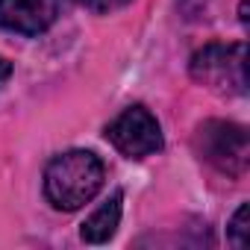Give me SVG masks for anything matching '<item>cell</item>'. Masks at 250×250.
Instances as JSON below:
<instances>
[{"label":"cell","instance_id":"cell-1","mask_svg":"<svg viewBox=\"0 0 250 250\" xmlns=\"http://www.w3.org/2000/svg\"><path fill=\"white\" fill-rule=\"evenodd\" d=\"M103 186V162L88 150H68L56 156L44 171V194L62 209L74 212L85 206Z\"/></svg>","mask_w":250,"mask_h":250},{"label":"cell","instance_id":"cell-2","mask_svg":"<svg viewBox=\"0 0 250 250\" xmlns=\"http://www.w3.org/2000/svg\"><path fill=\"white\" fill-rule=\"evenodd\" d=\"M197 153L218 168L221 174L229 177H241L247 171L250 162V142H247V130L229 121H206L194 136Z\"/></svg>","mask_w":250,"mask_h":250},{"label":"cell","instance_id":"cell-3","mask_svg":"<svg viewBox=\"0 0 250 250\" xmlns=\"http://www.w3.org/2000/svg\"><path fill=\"white\" fill-rule=\"evenodd\" d=\"M191 74L209 88L244 94L247 91V65L244 44H209L191 59Z\"/></svg>","mask_w":250,"mask_h":250},{"label":"cell","instance_id":"cell-4","mask_svg":"<svg viewBox=\"0 0 250 250\" xmlns=\"http://www.w3.org/2000/svg\"><path fill=\"white\" fill-rule=\"evenodd\" d=\"M106 139L130 159L150 156L162 150V130L159 121L145 109V106H130L124 109L106 130Z\"/></svg>","mask_w":250,"mask_h":250},{"label":"cell","instance_id":"cell-5","mask_svg":"<svg viewBox=\"0 0 250 250\" xmlns=\"http://www.w3.org/2000/svg\"><path fill=\"white\" fill-rule=\"evenodd\" d=\"M59 12V0H0V30L39 36Z\"/></svg>","mask_w":250,"mask_h":250},{"label":"cell","instance_id":"cell-6","mask_svg":"<svg viewBox=\"0 0 250 250\" xmlns=\"http://www.w3.org/2000/svg\"><path fill=\"white\" fill-rule=\"evenodd\" d=\"M121 191H115L100 209H94L88 218H85V224H83V229H80V235H83V241H88V244H103V241H109L112 235H115V229H118V224H121Z\"/></svg>","mask_w":250,"mask_h":250},{"label":"cell","instance_id":"cell-7","mask_svg":"<svg viewBox=\"0 0 250 250\" xmlns=\"http://www.w3.org/2000/svg\"><path fill=\"white\" fill-rule=\"evenodd\" d=\"M244 221H247V206H238V212L232 215V224H229V238H232L235 247H244V244H247V241H244V232H247Z\"/></svg>","mask_w":250,"mask_h":250},{"label":"cell","instance_id":"cell-8","mask_svg":"<svg viewBox=\"0 0 250 250\" xmlns=\"http://www.w3.org/2000/svg\"><path fill=\"white\" fill-rule=\"evenodd\" d=\"M127 3H130V0H85V6L91 12H115V9L127 6Z\"/></svg>","mask_w":250,"mask_h":250},{"label":"cell","instance_id":"cell-9","mask_svg":"<svg viewBox=\"0 0 250 250\" xmlns=\"http://www.w3.org/2000/svg\"><path fill=\"white\" fill-rule=\"evenodd\" d=\"M9 74H12V65H9L6 59H0V85L9 80Z\"/></svg>","mask_w":250,"mask_h":250}]
</instances>
